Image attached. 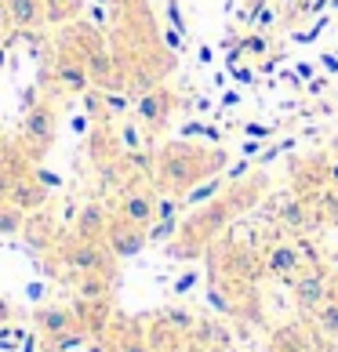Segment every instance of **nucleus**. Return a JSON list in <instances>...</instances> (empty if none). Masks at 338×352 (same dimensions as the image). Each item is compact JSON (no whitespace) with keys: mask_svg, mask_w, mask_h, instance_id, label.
<instances>
[{"mask_svg":"<svg viewBox=\"0 0 338 352\" xmlns=\"http://www.w3.org/2000/svg\"><path fill=\"white\" fill-rule=\"evenodd\" d=\"M262 189H266V182H262V178H251V186H233L226 197H215L211 204L197 207V214H193L189 221H182L178 243H171V254H175V258H193V254H200V247L211 240L218 229L229 226V221L237 218L244 207L258 204Z\"/></svg>","mask_w":338,"mask_h":352,"instance_id":"nucleus-1","label":"nucleus"},{"mask_svg":"<svg viewBox=\"0 0 338 352\" xmlns=\"http://www.w3.org/2000/svg\"><path fill=\"white\" fill-rule=\"evenodd\" d=\"M226 167V153L222 149H204V146H186V142H175V146H164L157 156V182L164 192L171 197H186L193 186H200L204 178L222 175Z\"/></svg>","mask_w":338,"mask_h":352,"instance_id":"nucleus-2","label":"nucleus"},{"mask_svg":"<svg viewBox=\"0 0 338 352\" xmlns=\"http://www.w3.org/2000/svg\"><path fill=\"white\" fill-rule=\"evenodd\" d=\"M62 262H66V269H73L76 276H84V272H109V247L102 240H81L76 236L66 251H62Z\"/></svg>","mask_w":338,"mask_h":352,"instance_id":"nucleus-3","label":"nucleus"},{"mask_svg":"<svg viewBox=\"0 0 338 352\" xmlns=\"http://www.w3.org/2000/svg\"><path fill=\"white\" fill-rule=\"evenodd\" d=\"M22 142L33 153H47L55 142V109L47 102H33L22 116Z\"/></svg>","mask_w":338,"mask_h":352,"instance_id":"nucleus-4","label":"nucleus"},{"mask_svg":"<svg viewBox=\"0 0 338 352\" xmlns=\"http://www.w3.org/2000/svg\"><path fill=\"white\" fill-rule=\"evenodd\" d=\"M135 113H138V124L142 127H149V131H160V127L171 120V113H175V95H171V87H146L138 95L135 102Z\"/></svg>","mask_w":338,"mask_h":352,"instance_id":"nucleus-5","label":"nucleus"},{"mask_svg":"<svg viewBox=\"0 0 338 352\" xmlns=\"http://www.w3.org/2000/svg\"><path fill=\"white\" fill-rule=\"evenodd\" d=\"M328 298H331V280H328V272H324L320 265H309V269H302L295 276V302H298V309L317 312Z\"/></svg>","mask_w":338,"mask_h":352,"instance_id":"nucleus-6","label":"nucleus"},{"mask_svg":"<svg viewBox=\"0 0 338 352\" xmlns=\"http://www.w3.org/2000/svg\"><path fill=\"white\" fill-rule=\"evenodd\" d=\"M109 247V254L113 258H135V254H142L146 251V243H149V236H146V229L142 226H131V221H109V229H106V240H102Z\"/></svg>","mask_w":338,"mask_h":352,"instance_id":"nucleus-7","label":"nucleus"},{"mask_svg":"<svg viewBox=\"0 0 338 352\" xmlns=\"http://www.w3.org/2000/svg\"><path fill=\"white\" fill-rule=\"evenodd\" d=\"M116 218L120 221H131V226H142L149 229L153 218H157V197L146 189H131L120 197V207H116Z\"/></svg>","mask_w":338,"mask_h":352,"instance_id":"nucleus-8","label":"nucleus"},{"mask_svg":"<svg viewBox=\"0 0 338 352\" xmlns=\"http://www.w3.org/2000/svg\"><path fill=\"white\" fill-rule=\"evenodd\" d=\"M262 265H266V272H273V276H280V280H295L298 272L306 269V258L295 243H273L262 258Z\"/></svg>","mask_w":338,"mask_h":352,"instance_id":"nucleus-9","label":"nucleus"},{"mask_svg":"<svg viewBox=\"0 0 338 352\" xmlns=\"http://www.w3.org/2000/svg\"><path fill=\"white\" fill-rule=\"evenodd\" d=\"M33 323H36V331L44 334V342H55L59 334H66L76 327V316H73V309L66 305H41L33 312Z\"/></svg>","mask_w":338,"mask_h":352,"instance_id":"nucleus-10","label":"nucleus"},{"mask_svg":"<svg viewBox=\"0 0 338 352\" xmlns=\"http://www.w3.org/2000/svg\"><path fill=\"white\" fill-rule=\"evenodd\" d=\"M11 204L19 207V211H41L47 204V186L36 175H19L15 178V189H11Z\"/></svg>","mask_w":338,"mask_h":352,"instance_id":"nucleus-11","label":"nucleus"},{"mask_svg":"<svg viewBox=\"0 0 338 352\" xmlns=\"http://www.w3.org/2000/svg\"><path fill=\"white\" fill-rule=\"evenodd\" d=\"M55 80L62 91H73V95H84L87 84H91V76H87V66H84V58H70V55H62L55 62Z\"/></svg>","mask_w":338,"mask_h":352,"instance_id":"nucleus-12","label":"nucleus"},{"mask_svg":"<svg viewBox=\"0 0 338 352\" xmlns=\"http://www.w3.org/2000/svg\"><path fill=\"white\" fill-rule=\"evenodd\" d=\"M109 214L102 204H84L81 214H76V236L81 240H106V229H109Z\"/></svg>","mask_w":338,"mask_h":352,"instance_id":"nucleus-13","label":"nucleus"},{"mask_svg":"<svg viewBox=\"0 0 338 352\" xmlns=\"http://www.w3.org/2000/svg\"><path fill=\"white\" fill-rule=\"evenodd\" d=\"M8 22L15 30H36L44 22V0H8Z\"/></svg>","mask_w":338,"mask_h":352,"instance_id":"nucleus-14","label":"nucleus"},{"mask_svg":"<svg viewBox=\"0 0 338 352\" xmlns=\"http://www.w3.org/2000/svg\"><path fill=\"white\" fill-rule=\"evenodd\" d=\"M277 221L284 229H295V232H306L313 226V207L306 200H288L284 207H277Z\"/></svg>","mask_w":338,"mask_h":352,"instance_id":"nucleus-15","label":"nucleus"},{"mask_svg":"<svg viewBox=\"0 0 338 352\" xmlns=\"http://www.w3.org/2000/svg\"><path fill=\"white\" fill-rule=\"evenodd\" d=\"M76 294L84 302H106L109 298V272H84V276H76Z\"/></svg>","mask_w":338,"mask_h":352,"instance_id":"nucleus-16","label":"nucleus"},{"mask_svg":"<svg viewBox=\"0 0 338 352\" xmlns=\"http://www.w3.org/2000/svg\"><path fill=\"white\" fill-rule=\"evenodd\" d=\"M226 189V175H211V178H204L200 186H193L186 197H182V207H200V204H211L218 192Z\"/></svg>","mask_w":338,"mask_h":352,"instance_id":"nucleus-17","label":"nucleus"},{"mask_svg":"<svg viewBox=\"0 0 338 352\" xmlns=\"http://www.w3.org/2000/svg\"><path fill=\"white\" fill-rule=\"evenodd\" d=\"M25 226V211H19L11 200H0V236H15Z\"/></svg>","mask_w":338,"mask_h":352,"instance_id":"nucleus-18","label":"nucleus"},{"mask_svg":"<svg viewBox=\"0 0 338 352\" xmlns=\"http://www.w3.org/2000/svg\"><path fill=\"white\" fill-rule=\"evenodd\" d=\"M81 8L84 0H44V22H70Z\"/></svg>","mask_w":338,"mask_h":352,"instance_id":"nucleus-19","label":"nucleus"},{"mask_svg":"<svg viewBox=\"0 0 338 352\" xmlns=\"http://www.w3.org/2000/svg\"><path fill=\"white\" fill-rule=\"evenodd\" d=\"M317 327L324 338H338V302L335 298H328L320 309H317Z\"/></svg>","mask_w":338,"mask_h":352,"instance_id":"nucleus-20","label":"nucleus"},{"mask_svg":"<svg viewBox=\"0 0 338 352\" xmlns=\"http://www.w3.org/2000/svg\"><path fill=\"white\" fill-rule=\"evenodd\" d=\"M178 229H182L178 218H157V221L146 229V236H149V243H167L171 236H178Z\"/></svg>","mask_w":338,"mask_h":352,"instance_id":"nucleus-21","label":"nucleus"},{"mask_svg":"<svg viewBox=\"0 0 338 352\" xmlns=\"http://www.w3.org/2000/svg\"><path fill=\"white\" fill-rule=\"evenodd\" d=\"M113 352H153V345L146 342L142 334H135V331H127L124 338H116V345H113Z\"/></svg>","mask_w":338,"mask_h":352,"instance_id":"nucleus-22","label":"nucleus"},{"mask_svg":"<svg viewBox=\"0 0 338 352\" xmlns=\"http://www.w3.org/2000/svg\"><path fill=\"white\" fill-rule=\"evenodd\" d=\"M164 323H167L171 331H193V323H197V320H193L186 309H167V312H164Z\"/></svg>","mask_w":338,"mask_h":352,"instance_id":"nucleus-23","label":"nucleus"},{"mask_svg":"<svg viewBox=\"0 0 338 352\" xmlns=\"http://www.w3.org/2000/svg\"><path fill=\"white\" fill-rule=\"evenodd\" d=\"M240 51H244V55H266L269 44H266V36H262V33H248V36L240 41Z\"/></svg>","mask_w":338,"mask_h":352,"instance_id":"nucleus-24","label":"nucleus"},{"mask_svg":"<svg viewBox=\"0 0 338 352\" xmlns=\"http://www.w3.org/2000/svg\"><path fill=\"white\" fill-rule=\"evenodd\" d=\"M178 211H182V197H171V192H167L164 200H157V218H178Z\"/></svg>","mask_w":338,"mask_h":352,"instance_id":"nucleus-25","label":"nucleus"},{"mask_svg":"<svg viewBox=\"0 0 338 352\" xmlns=\"http://www.w3.org/2000/svg\"><path fill=\"white\" fill-rule=\"evenodd\" d=\"M120 142H124V149H127V153H135V149H142L138 127H135V124H120Z\"/></svg>","mask_w":338,"mask_h":352,"instance_id":"nucleus-26","label":"nucleus"},{"mask_svg":"<svg viewBox=\"0 0 338 352\" xmlns=\"http://www.w3.org/2000/svg\"><path fill=\"white\" fill-rule=\"evenodd\" d=\"M167 19H171V25H175L178 33H189L186 19H182V8H178V0H167Z\"/></svg>","mask_w":338,"mask_h":352,"instance_id":"nucleus-27","label":"nucleus"},{"mask_svg":"<svg viewBox=\"0 0 338 352\" xmlns=\"http://www.w3.org/2000/svg\"><path fill=\"white\" fill-rule=\"evenodd\" d=\"M102 106H106L109 113H124L127 109V98L124 95H113V91H102Z\"/></svg>","mask_w":338,"mask_h":352,"instance_id":"nucleus-28","label":"nucleus"},{"mask_svg":"<svg viewBox=\"0 0 338 352\" xmlns=\"http://www.w3.org/2000/svg\"><path fill=\"white\" fill-rule=\"evenodd\" d=\"M15 171H8V167H0V200H8L11 197V189H15Z\"/></svg>","mask_w":338,"mask_h":352,"instance_id":"nucleus-29","label":"nucleus"},{"mask_svg":"<svg viewBox=\"0 0 338 352\" xmlns=\"http://www.w3.org/2000/svg\"><path fill=\"white\" fill-rule=\"evenodd\" d=\"M193 283H197V272H182V276L175 280V294H186V291H193Z\"/></svg>","mask_w":338,"mask_h":352,"instance_id":"nucleus-30","label":"nucleus"},{"mask_svg":"<svg viewBox=\"0 0 338 352\" xmlns=\"http://www.w3.org/2000/svg\"><path fill=\"white\" fill-rule=\"evenodd\" d=\"M324 25H328V22L320 19V22L313 25V30H302V33H295V41H298V44H313L317 36H320V30H324Z\"/></svg>","mask_w":338,"mask_h":352,"instance_id":"nucleus-31","label":"nucleus"},{"mask_svg":"<svg viewBox=\"0 0 338 352\" xmlns=\"http://www.w3.org/2000/svg\"><path fill=\"white\" fill-rule=\"evenodd\" d=\"M244 135H251V138H269L273 127H269V124H244Z\"/></svg>","mask_w":338,"mask_h":352,"instance_id":"nucleus-32","label":"nucleus"},{"mask_svg":"<svg viewBox=\"0 0 338 352\" xmlns=\"http://www.w3.org/2000/svg\"><path fill=\"white\" fill-rule=\"evenodd\" d=\"M262 138H255V142H244V160H255V156H262Z\"/></svg>","mask_w":338,"mask_h":352,"instance_id":"nucleus-33","label":"nucleus"},{"mask_svg":"<svg viewBox=\"0 0 338 352\" xmlns=\"http://www.w3.org/2000/svg\"><path fill=\"white\" fill-rule=\"evenodd\" d=\"M233 69V76H237V80H244V84H251L255 80V73L251 69H244V66H229Z\"/></svg>","mask_w":338,"mask_h":352,"instance_id":"nucleus-34","label":"nucleus"},{"mask_svg":"<svg viewBox=\"0 0 338 352\" xmlns=\"http://www.w3.org/2000/svg\"><path fill=\"white\" fill-rule=\"evenodd\" d=\"M207 298H211V305H215V309H222V312H229V302H226V298H222V291H211V294H207Z\"/></svg>","mask_w":338,"mask_h":352,"instance_id":"nucleus-35","label":"nucleus"},{"mask_svg":"<svg viewBox=\"0 0 338 352\" xmlns=\"http://www.w3.org/2000/svg\"><path fill=\"white\" fill-rule=\"evenodd\" d=\"M164 41H167V47H175V51H178V47H182V33H178V30H167Z\"/></svg>","mask_w":338,"mask_h":352,"instance_id":"nucleus-36","label":"nucleus"},{"mask_svg":"<svg viewBox=\"0 0 338 352\" xmlns=\"http://www.w3.org/2000/svg\"><path fill=\"white\" fill-rule=\"evenodd\" d=\"M36 178H41L47 189H55V186H59V175H51V171H36Z\"/></svg>","mask_w":338,"mask_h":352,"instance_id":"nucleus-37","label":"nucleus"},{"mask_svg":"<svg viewBox=\"0 0 338 352\" xmlns=\"http://www.w3.org/2000/svg\"><path fill=\"white\" fill-rule=\"evenodd\" d=\"M320 66L328 69V73H338V55H324V58H320Z\"/></svg>","mask_w":338,"mask_h":352,"instance_id":"nucleus-38","label":"nucleus"},{"mask_svg":"<svg viewBox=\"0 0 338 352\" xmlns=\"http://www.w3.org/2000/svg\"><path fill=\"white\" fill-rule=\"evenodd\" d=\"M298 76H302V80H309V76H313V66H309V62H298V69H295Z\"/></svg>","mask_w":338,"mask_h":352,"instance_id":"nucleus-39","label":"nucleus"},{"mask_svg":"<svg viewBox=\"0 0 338 352\" xmlns=\"http://www.w3.org/2000/svg\"><path fill=\"white\" fill-rule=\"evenodd\" d=\"M324 91H328V80H313V84H309V95H324Z\"/></svg>","mask_w":338,"mask_h":352,"instance_id":"nucleus-40","label":"nucleus"},{"mask_svg":"<svg viewBox=\"0 0 338 352\" xmlns=\"http://www.w3.org/2000/svg\"><path fill=\"white\" fill-rule=\"evenodd\" d=\"M237 102H240L237 91H226V95H222V106H237Z\"/></svg>","mask_w":338,"mask_h":352,"instance_id":"nucleus-41","label":"nucleus"},{"mask_svg":"<svg viewBox=\"0 0 338 352\" xmlns=\"http://www.w3.org/2000/svg\"><path fill=\"white\" fill-rule=\"evenodd\" d=\"M211 58H215V51H211V47L204 44V47H200V62H204V66H207V62H211Z\"/></svg>","mask_w":338,"mask_h":352,"instance_id":"nucleus-42","label":"nucleus"},{"mask_svg":"<svg viewBox=\"0 0 338 352\" xmlns=\"http://www.w3.org/2000/svg\"><path fill=\"white\" fill-rule=\"evenodd\" d=\"M8 22V0H0V25Z\"/></svg>","mask_w":338,"mask_h":352,"instance_id":"nucleus-43","label":"nucleus"},{"mask_svg":"<svg viewBox=\"0 0 338 352\" xmlns=\"http://www.w3.org/2000/svg\"><path fill=\"white\" fill-rule=\"evenodd\" d=\"M41 352H62V349H59V345H51V342H47V345H44Z\"/></svg>","mask_w":338,"mask_h":352,"instance_id":"nucleus-44","label":"nucleus"},{"mask_svg":"<svg viewBox=\"0 0 338 352\" xmlns=\"http://www.w3.org/2000/svg\"><path fill=\"white\" fill-rule=\"evenodd\" d=\"M4 62H8V51H4V47H0V69H4Z\"/></svg>","mask_w":338,"mask_h":352,"instance_id":"nucleus-45","label":"nucleus"}]
</instances>
